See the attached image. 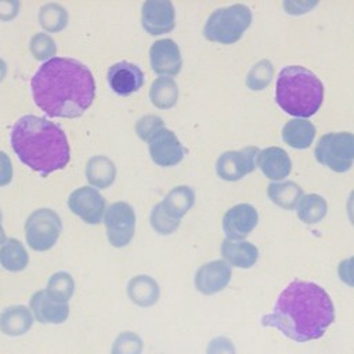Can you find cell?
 Masks as SVG:
<instances>
[{"mask_svg": "<svg viewBox=\"0 0 354 354\" xmlns=\"http://www.w3.org/2000/svg\"><path fill=\"white\" fill-rule=\"evenodd\" d=\"M30 88L35 104L51 118H79L95 97L91 71L66 57L46 61L33 75Z\"/></svg>", "mask_w": 354, "mask_h": 354, "instance_id": "cell-1", "label": "cell"}, {"mask_svg": "<svg viewBox=\"0 0 354 354\" xmlns=\"http://www.w3.org/2000/svg\"><path fill=\"white\" fill-rule=\"evenodd\" d=\"M333 319V303L324 288L313 282L293 281L281 292L272 313L264 315L261 324L303 343L324 336Z\"/></svg>", "mask_w": 354, "mask_h": 354, "instance_id": "cell-2", "label": "cell"}, {"mask_svg": "<svg viewBox=\"0 0 354 354\" xmlns=\"http://www.w3.org/2000/svg\"><path fill=\"white\" fill-rule=\"evenodd\" d=\"M11 147L19 160L41 177L64 169L71 158L64 130L46 118L25 115L11 129Z\"/></svg>", "mask_w": 354, "mask_h": 354, "instance_id": "cell-3", "label": "cell"}, {"mask_svg": "<svg viewBox=\"0 0 354 354\" xmlns=\"http://www.w3.org/2000/svg\"><path fill=\"white\" fill-rule=\"evenodd\" d=\"M324 86L300 65L285 66L277 77L275 101L282 111L299 119L313 116L322 105Z\"/></svg>", "mask_w": 354, "mask_h": 354, "instance_id": "cell-4", "label": "cell"}, {"mask_svg": "<svg viewBox=\"0 0 354 354\" xmlns=\"http://www.w3.org/2000/svg\"><path fill=\"white\" fill-rule=\"evenodd\" d=\"M252 24V11L245 4H232L213 11L203 28L207 40L221 44L236 43Z\"/></svg>", "mask_w": 354, "mask_h": 354, "instance_id": "cell-5", "label": "cell"}, {"mask_svg": "<svg viewBox=\"0 0 354 354\" xmlns=\"http://www.w3.org/2000/svg\"><path fill=\"white\" fill-rule=\"evenodd\" d=\"M314 156L325 167L346 173L354 163V134L350 131L324 134L315 145Z\"/></svg>", "mask_w": 354, "mask_h": 354, "instance_id": "cell-6", "label": "cell"}, {"mask_svg": "<svg viewBox=\"0 0 354 354\" xmlns=\"http://www.w3.org/2000/svg\"><path fill=\"white\" fill-rule=\"evenodd\" d=\"M62 231L61 217L53 209H37L25 223V239L30 249L46 252L58 241Z\"/></svg>", "mask_w": 354, "mask_h": 354, "instance_id": "cell-7", "label": "cell"}, {"mask_svg": "<svg viewBox=\"0 0 354 354\" xmlns=\"http://www.w3.org/2000/svg\"><path fill=\"white\" fill-rule=\"evenodd\" d=\"M106 236L113 248H124L130 243L136 230L134 209L126 202L112 203L104 216Z\"/></svg>", "mask_w": 354, "mask_h": 354, "instance_id": "cell-8", "label": "cell"}, {"mask_svg": "<svg viewBox=\"0 0 354 354\" xmlns=\"http://www.w3.org/2000/svg\"><path fill=\"white\" fill-rule=\"evenodd\" d=\"M257 147H245L238 151H227L221 153L216 162V171L225 181H236L252 173L257 166Z\"/></svg>", "mask_w": 354, "mask_h": 354, "instance_id": "cell-9", "label": "cell"}, {"mask_svg": "<svg viewBox=\"0 0 354 354\" xmlns=\"http://www.w3.org/2000/svg\"><path fill=\"white\" fill-rule=\"evenodd\" d=\"M148 149L151 159L162 167L178 165L185 155V149L177 136L166 127L159 129L148 140Z\"/></svg>", "mask_w": 354, "mask_h": 354, "instance_id": "cell-10", "label": "cell"}, {"mask_svg": "<svg viewBox=\"0 0 354 354\" xmlns=\"http://www.w3.org/2000/svg\"><path fill=\"white\" fill-rule=\"evenodd\" d=\"M68 206L84 223L98 224L105 212V199L95 188L80 187L69 195Z\"/></svg>", "mask_w": 354, "mask_h": 354, "instance_id": "cell-11", "label": "cell"}, {"mask_svg": "<svg viewBox=\"0 0 354 354\" xmlns=\"http://www.w3.org/2000/svg\"><path fill=\"white\" fill-rule=\"evenodd\" d=\"M174 6L167 0H148L141 7L142 28L152 36L169 33L176 25Z\"/></svg>", "mask_w": 354, "mask_h": 354, "instance_id": "cell-12", "label": "cell"}, {"mask_svg": "<svg viewBox=\"0 0 354 354\" xmlns=\"http://www.w3.org/2000/svg\"><path fill=\"white\" fill-rule=\"evenodd\" d=\"M257 210L249 203H239L225 212L223 217V230L227 239L242 241L257 225Z\"/></svg>", "mask_w": 354, "mask_h": 354, "instance_id": "cell-13", "label": "cell"}, {"mask_svg": "<svg viewBox=\"0 0 354 354\" xmlns=\"http://www.w3.org/2000/svg\"><path fill=\"white\" fill-rule=\"evenodd\" d=\"M231 275V266L225 260H213L198 268L194 283L198 292L203 295H214L221 292L230 283Z\"/></svg>", "mask_w": 354, "mask_h": 354, "instance_id": "cell-14", "label": "cell"}, {"mask_svg": "<svg viewBox=\"0 0 354 354\" xmlns=\"http://www.w3.org/2000/svg\"><path fill=\"white\" fill-rule=\"evenodd\" d=\"M149 61L159 76H176L183 66L180 48L171 39L156 40L149 48Z\"/></svg>", "mask_w": 354, "mask_h": 354, "instance_id": "cell-15", "label": "cell"}, {"mask_svg": "<svg viewBox=\"0 0 354 354\" xmlns=\"http://www.w3.org/2000/svg\"><path fill=\"white\" fill-rule=\"evenodd\" d=\"M29 308L36 321L40 324H62L69 317V304L61 303L51 297L46 289L37 290L32 295Z\"/></svg>", "mask_w": 354, "mask_h": 354, "instance_id": "cell-16", "label": "cell"}, {"mask_svg": "<svg viewBox=\"0 0 354 354\" xmlns=\"http://www.w3.org/2000/svg\"><path fill=\"white\" fill-rule=\"evenodd\" d=\"M108 83L118 95H130L138 91L144 84L142 71L131 62L120 61L113 64L108 71Z\"/></svg>", "mask_w": 354, "mask_h": 354, "instance_id": "cell-17", "label": "cell"}, {"mask_svg": "<svg viewBox=\"0 0 354 354\" xmlns=\"http://www.w3.org/2000/svg\"><path fill=\"white\" fill-rule=\"evenodd\" d=\"M257 166L267 178L279 181L289 176L292 170V160L282 148L268 147L260 151L257 156Z\"/></svg>", "mask_w": 354, "mask_h": 354, "instance_id": "cell-18", "label": "cell"}, {"mask_svg": "<svg viewBox=\"0 0 354 354\" xmlns=\"http://www.w3.org/2000/svg\"><path fill=\"white\" fill-rule=\"evenodd\" d=\"M35 317L26 306H10L0 313V332L6 336H22L33 325Z\"/></svg>", "mask_w": 354, "mask_h": 354, "instance_id": "cell-19", "label": "cell"}, {"mask_svg": "<svg viewBox=\"0 0 354 354\" xmlns=\"http://www.w3.org/2000/svg\"><path fill=\"white\" fill-rule=\"evenodd\" d=\"M221 256L230 266L250 268L259 259V249L248 241L224 239L221 243Z\"/></svg>", "mask_w": 354, "mask_h": 354, "instance_id": "cell-20", "label": "cell"}, {"mask_svg": "<svg viewBox=\"0 0 354 354\" xmlns=\"http://www.w3.org/2000/svg\"><path fill=\"white\" fill-rule=\"evenodd\" d=\"M127 296L138 307H151L160 297L159 283L149 275H136L127 283Z\"/></svg>", "mask_w": 354, "mask_h": 354, "instance_id": "cell-21", "label": "cell"}, {"mask_svg": "<svg viewBox=\"0 0 354 354\" xmlns=\"http://www.w3.org/2000/svg\"><path fill=\"white\" fill-rule=\"evenodd\" d=\"M315 137V126L306 119H292L282 129V140L295 149L308 148Z\"/></svg>", "mask_w": 354, "mask_h": 354, "instance_id": "cell-22", "label": "cell"}, {"mask_svg": "<svg viewBox=\"0 0 354 354\" xmlns=\"http://www.w3.org/2000/svg\"><path fill=\"white\" fill-rule=\"evenodd\" d=\"M116 177L115 163L102 155L93 156L86 166V178L94 188H108Z\"/></svg>", "mask_w": 354, "mask_h": 354, "instance_id": "cell-23", "label": "cell"}, {"mask_svg": "<svg viewBox=\"0 0 354 354\" xmlns=\"http://www.w3.org/2000/svg\"><path fill=\"white\" fill-rule=\"evenodd\" d=\"M194 189L188 185H177L167 192V195L160 203L173 218L180 221L181 217L194 206Z\"/></svg>", "mask_w": 354, "mask_h": 354, "instance_id": "cell-24", "label": "cell"}, {"mask_svg": "<svg viewBox=\"0 0 354 354\" xmlns=\"http://www.w3.org/2000/svg\"><path fill=\"white\" fill-rule=\"evenodd\" d=\"M267 195L277 206L292 210L297 207L300 199L303 198V189L293 181L271 183L267 188Z\"/></svg>", "mask_w": 354, "mask_h": 354, "instance_id": "cell-25", "label": "cell"}, {"mask_svg": "<svg viewBox=\"0 0 354 354\" xmlns=\"http://www.w3.org/2000/svg\"><path fill=\"white\" fill-rule=\"evenodd\" d=\"M149 100L159 109H170L178 100L177 83L171 77H158L151 84Z\"/></svg>", "mask_w": 354, "mask_h": 354, "instance_id": "cell-26", "label": "cell"}, {"mask_svg": "<svg viewBox=\"0 0 354 354\" xmlns=\"http://www.w3.org/2000/svg\"><path fill=\"white\" fill-rule=\"evenodd\" d=\"M28 263V252L19 241L10 238L0 248V264L4 270L11 272H19L26 268Z\"/></svg>", "mask_w": 354, "mask_h": 354, "instance_id": "cell-27", "label": "cell"}, {"mask_svg": "<svg viewBox=\"0 0 354 354\" xmlns=\"http://www.w3.org/2000/svg\"><path fill=\"white\" fill-rule=\"evenodd\" d=\"M296 209H297V217L304 224H317L326 216L328 205L321 195L308 194V195H303Z\"/></svg>", "mask_w": 354, "mask_h": 354, "instance_id": "cell-28", "label": "cell"}, {"mask_svg": "<svg viewBox=\"0 0 354 354\" xmlns=\"http://www.w3.org/2000/svg\"><path fill=\"white\" fill-rule=\"evenodd\" d=\"M46 290L61 303H69L75 293V281L69 272L58 271L48 278Z\"/></svg>", "mask_w": 354, "mask_h": 354, "instance_id": "cell-29", "label": "cell"}, {"mask_svg": "<svg viewBox=\"0 0 354 354\" xmlns=\"http://www.w3.org/2000/svg\"><path fill=\"white\" fill-rule=\"evenodd\" d=\"M39 22L48 32H59L68 24V12L62 6L50 3L41 7L39 12Z\"/></svg>", "mask_w": 354, "mask_h": 354, "instance_id": "cell-30", "label": "cell"}, {"mask_svg": "<svg viewBox=\"0 0 354 354\" xmlns=\"http://www.w3.org/2000/svg\"><path fill=\"white\" fill-rule=\"evenodd\" d=\"M274 76V66L268 59H261L252 66L246 76V86L250 90L259 91L266 88Z\"/></svg>", "mask_w": 354, "mask_h": 354, "instance_id": "cell-31", "label": "cell"}, {"mask_svg": "<svg viewBox=\"0 0 354 354\" xmlns=\"http://www.w3.org/2000/svg\"><path fill=\"white\" fill-rule=\"evenodd\" d=\"M144 342L136 332H120L111 347V354H142Z\"/></svg>", "mask_w": 354, "mask_h": 354, "instance_id": "cell-32", "label": "cell"}, {"mask_svg": "<svg viewBox=\"0 0 354 354\" xmlns=\"http://www.w3.org/2000/svg\"><path fill=\"white\" fill-rule=\"evenodd\" d=\"M149 223L152 225V228L162 235H169L171 232H174L178 225L180 221L173 218L162 206V203H156L151 212V217H149Z\"/></svg>", "mask_w": 354, "mask_h": 354, "instance_id": "cell-33", "label": "cell"}, {"mask_svg": "<svg viewBox=\"0 0 354 354\" xmlns=\"http://www.w3.org/2000/svg\"><path fill=\"white\" fill-rule=\"evenodd\" d=\"M55 43L46 33H37L30 39V51L36 59H47L55 54Z\"/></svg>", "mask_w": 354, "mask_h": 354, "instance_id": "cell-34", "label": "cell"}, {"mask_svg": "<svg viewBox=\"0 0 354 354\" xmlns=\"http://www.w3.org/2000/svg\"><path fill=\"white\" fill-rule=\"evenodd\" d=\"M162 127H165V123L159 116L145 115L136 123V133L142 141L148 142V140Z\"/></svg>", "mask_w": 354, "mask_h": 354, "instance_id": "cell-35", "label": "cell"}, {"mask_svg": "<svg viewBox=\"0 0 354 354\" xmlns=\"http://www.w3.org/2000/svg\"><path fill=\"white\" fill-rule=\"evenodd\" d=\"M206 354H235V347L230 339L218 336L209 342Z\"/></svg>", "mask_w": 354, "mask_h": 354, "instance_id": "cell-36", "label": "cell"}, {"mask_svg": "<svg viewBox=\"0 0 354 354\" xmlns=\"http://www.w3.org/2000/svg\"><path fill=\"white\" fill-rule=\"evenodd\" d=\"M339 278L348 286L354 288V256L340 261L337 267Z\"/></svg>", "mask_w": 354, "mask_h": 354, "instance_id": "cell-37", "label": "cell"}, {"mask_svg": "<svg viewBox=\"0 0 354 354\" xmlns=\"http://www.w3.org/2000/svg\"><path fill=\"white\" fill-rule=\"evenodd\" d=\"M12 180V165L8 155L0 151V187L10 184Z\"/></svg>", "mask_w": 354, "mask_h": 354, "instance_id": "cell-38", "label": "cell"}, {"mask_svg": "<svg viewBox=\"0 0 354 354\" xmlns=\"http://www.w3.org/2000/svg\"><path fill=\"white\" fill-rule=\"evenodd\" d=\"M317 3H308V1H304V3H297V1H285L283 3V7L286 10V12L289 14H303V12H307L308 10H311Z\"/></svg>", "mask_w": 354, "mask_h": 354, "instance_id": "cell-39", "label": "cell"}, {"mask_svg": "<svg viewBox=\"0 0 354 354\" xmlns=\"http://www.w3.org/2000/svg\"><path fill=\"white\" fill-rule=\"evenodd\" d=\"M19 3L18 1H0V18L11 19L18 14Z\"/></svg>", "mask_w": 354, "mask_h": 354, "instance_id": "cell-40", "label": "cell"}, {"mask_svg": "<svg viewBox=\"0 0 354 354\" xmlns=\"http://www.w3.org/2000/svg\"><path fill=\"white\" fill-rule=\"evenodd\" d=\"M347 214H348L351 224L354 225V189L350 192L348 199H347Z\"/></svg>", "mask_w": 354, "mask_h": 354, "instance_id": "cell-41", "label": "cell"}, {"mask_svg": "<svg viewBox=\"0 0 354 354\" xmlns=\"http://www.w3.org/2000/svg\"><path fill=\"white\" fill-rule=\"evenodd\" d=\"M6 72H7V68H6V62L0 58V82L6 77Z\"/></svg>", "mask_w": 354, "mask_h": 354, "instance_id": "cell-42", "label": "cell"}, {"mask_svg": "<svg viewBox=\"0 0 354 354\" xmlns=\"http://www.w3.org/2000/svg\"><path fill=\"white\" fill-rule=\"evenodd\" d=\"M6 232H4V228L1 225V221H0V246H3V243L6 242Z\"/></svg>", "mask_w": 354, "mask_h": 354, "instance_id": "cell-43", "label": "cell"}, {"mask_svg": "<svg viewBox=\"0 0 354 354\" xmlns=\"http://www.w3.org/2000/svg\"><path fill=\"white\" fill-rule=\"evenodd\" d=\"M3 220V214H1V210H0V221Z\"/></svg>", "mask_w": 354, "mask_h": 354, "instance_id": "cell-44", "label": "cell"}]
</instances>
